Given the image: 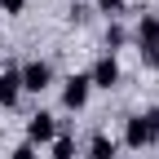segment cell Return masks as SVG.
I'll return each mask as SVG.
<instances>
[{"instance_id": "1", "label": "cell", "mask_w": 159, "mask_h": 159, "mask_svg": "<svg viewBox=\"0 0 159 159\" xmlns=\"http://www.w3.org/2000/svg\"><path fill=\"white\" fill-rule=\"evenodd\" d=\"M18 80H22V89H27V93H44V89H49V80H53V71H49L44 57H31V62L18 66Z\"/></svg>"}, {"instance_id": "2", "label": "cell", "mask_w": 159, "mask_h": 159, "mask_svg": "<svg viewBox=\"0 0 159 159\" xmlns=\"http://www.w3.org/2000/svg\"><path fill=\"white\" fill-rule=\"evenodd\" d=\"M89 84H97V89H115V84H119V62H115V53H102V57L93 62Z\"/></svg>"}, {"instance_id": "3", "label": "cell", "mask_w": 159, "mask_h": 159, "mask_svg": "<svg viewBox=\"0 0 159 159\" xmlns=\"http://www.w3.org/2000/svg\"><path fill=\"white\" fill-rule=\"evenodd\" d=\"M57 137V119L49 115V111H35L31 119H27V142L35 146V142H53Z\"/></svg>"}, {"instance_id": "4", "label": "cell", "mask_w": 159, "mask_h": 159, "mask_svg": "<svg viewBox=\"0 0 159 159\" xmlns=\"http://www.w3.org/2000/svg\"><path fill=\"white\" fill-rule=\"evenodd\" d=\"M124 142H128L133 150H146V146H155V133H150V124H146V115H133V119H128Z\"/></svg>"}, {"instance_id": "5", "label": "cell", "mask_w": 159, "mask_h": 159, "mask_svg": "<svg viewBox=\"0 0 159 159\" xmlns=\"http://www.w3.org/2000/svg\"><path fill=\"white\" fill-rule=\"evenodd\" d=\"M89 89H93V84H89V75H71V80H66V89H62V106H66V111H80V106L89 102Z\"/></svg>"}, {"instance_id": "6", "label": "cell", "mask_w": 159, "mask_h": 159, "mask_svg": "<svg viewBox=\"0 0 159 159\" xmlns=\"http://www.w3.org/2000/svg\"><path fill=\"white\" fill-rule=\"evenodd\" d=\"M18 93H22V80H18V66H5L0 71V106H13L18 102Z\"/></svg>"}, {"instance_id": "7", "label": "cell", "mask_w": 159, "mask_h": 159, "mask_svg": "<svg viewBox=\"0 0 159 159\" xmlns=\"http://www.w3.org/2000/svg\"><path fill=\"white\" fill-rule=\"evenodd\" d=\"M137 44L142 49H159V13H142V22H137Z\"/></svg>"}, {"instance_id": "8", "label": "cell", "mask_w": 159, "mask_h": 159, "mask_svg": "<svg viewBox=\"0 0 159 159\" xmlns=\"http://www.w3.org/2000/svg\"><path fill=\"white\" fill-rule=\"evenodd\" d=\"M89 159H115V137L93 133V142H89Z\"/></svg>"}, {"instance_id": "9", "label": "cell", "mask_w": 159, "mask_h": 159, "mask_svg": "<svg viewBox=\"0 0 159 159\" xmlns=\"http://www.w3.org/2000/svg\"><path fill=\"white\" fill-rule=\"evenodd\" d=\"M53 159H75V142H71V133H57V137H53Z\"/></svg>"}, {"instance_id": "10", "label": "cell", "mask_w": 159, "mask_h": 159, "mask_svg": "<svg viewBox=\"0 0 159 159\" xmlns=\"http://www.w3.org/2000/svg\"><path fill=\"white\" fill-rule=\"evenodd\" d=\"M124 40H128V31H124V27H106V49H111V53L124 44Z\"/></svg>"}, {"instance_id": "11", "label": "cell", "mask_w": 159, "mask_h": 159, "mask_svg": "<svg viewBox=\"0 0 159 159\" xmlns=\"http://www.w3.org/2000/svg\"><path fill=\"white\" fill-rule=\"evenodd\" d=\"M146 115V124H150V133H155V142H159V106H150V111H142Z\"/></svg>"}, {"instance_id": "12", "label": "cell", "mask_w": 159, "mask_h": 159, "mask_svg": "<svg viewBox=\"0 0 159 159\" xmlns=\"http://www.w3.org/2000/svg\"><path fill=\"white\" fill-rule=\"evenodd\" d=\"M9 159H35V146L31 142H22V146H13V155Z\"/></svg>"}, {"instance_id": "13", "label": "cell", "mask_w": 159, "mask_h": 159, "mask_svg": "<svg viewBox=\"0 0 159 159\" xmlns=\"http://www.w3.org/2000/svg\"><path fill=\"white\" fill-rule=\"evenodd\" d=\"M27 0H0V13H22Z\"/></svg>"}, {"instance_id": "14", "label": "cell", "mask_w": 159, "mask_h": 159, "mask_svg": "<svg viewBox=\"0 0 159 159\" xmlns=\"http://www.w3.org/2000/svg\"><path fill=\"white\" fill-rule=\"evenodd\" d=\"M142 62L146 66H159V49H142Z\"/></svg>"}, {"instance_id": "15", "label": "cell", "mask_w": 159, "mask_h": 159, "mask_svg": "<svg viewBox=\"0 0 159 159\" xmlns=\"http://www.w3.org/2000/svg\"><path fill=\"white\" fill-rule=\"evenodd\" d=\"M97 5H102L106 13H119V9H124V0H97Z\"/></svg>"}]
</instances>
